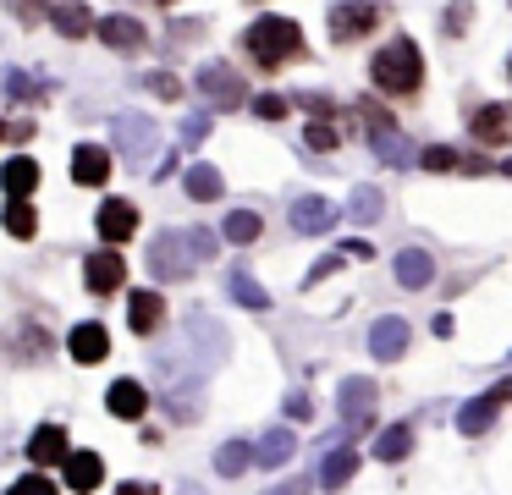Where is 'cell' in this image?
<instances>
[{"label": "cell", "mask_w": 512, "mask_h": 495, "mask_svg": "<svg viewBox=\"0 0 512 495\" xmlns=\"http://www.w3.org/2000/svg\"><path fill=\"white\" fill-rule=\"evenodd\" d=\"M369 83H375L380 94H391V99H413L424 88V55H419V44H413L408 33L386 39L375 55H369Z\"/></svg>", "instance_id": "1"}, {"label": "cell", "mask_w": 512, "mask_h": 495, "mask_svg": "<svg viewBox=\"0 0 512 495\" xmlns=\"http://www.w3.org/2000/svg\"><path fill=\"white\" fill-rule=\"evenodd\" d=\"M243 55L259 66V72H281V66H292V61H303L309 55V44H303V28L292 17H259L254 28L243 33Z\"/></svg>", "instance_id": "2"}, {"label": "cell", "mask_w": 512, "mask_h": 495, "mask_svg": "<svg viewBox=\"0 0 512 495\" xmlns=\"http://www.w3.org/2000/svg\"><path fill=\"white\" fill-rule=\"evenodd\" d=\"M380 22H386V6H380V0H336V6L325 11L331 44H364Z\"/></svg>", "instance_id": "3"}, {"label": "cell", "mask_w": 512, "mask_h": 495, "mask_svg": "<svg viewBox=\"0 0 512 495\" xmlns=\"http://www.w3.org/2000/svg\"><path fill=\"white\" fill-rule=\"evenodd\" d=\"M116 143H122V160L133 165V171H144L160 149V127L149 116H138V110H122V116H116Z\"/></svg>", "instance_id": "4"}, {"label": "cell", "mask_w": 512, "mask_h": 495, "mask_svg": "<svg viewBox=\"0 0 512 495\" xmlns=\"http://www.w3.org/2000/svg\"><path fill=\"white\" fill-rule=\"evenodd\" d=\"M193 253H188V237L182 231H160L155 242H149V270L160 275V281H188L193 275Z\"/></svg>", "instance_id": "5"}, {"label": "cell", "mask_w": 512, "mask_h": 495, "mask_svg": "<svg viewBox=\"0 0 512 495\" xmlns=\"http://www.w3.org/2000/svg\"><path fill=\"white\" fill-rule=\"evenodd\" d=\"M199 94L210 99L215 110H237V105H248V83L232 72L226 61H204L199 66Z\"/></svg>", "instance_id": "6"}, {"label": "cell", "mask_w": 512, "mask_h": 495, "mask_svg": "<svg viewBox=\"0 0 512 495\" xmlns=\"http://www.w3.org/2000/svg\"><path fill=\"white\" fill-rule=\"evenodd\" d=\"M122 281H127V264H122V253L116 248H94L89 259H83V286H89L94 297H111V292H122Z\"/></svg>", "instance_id": "7"}, {"label": "cell", "mask_w": 512, "mask_h": 495, "mask_svg": "<svg viewBox=\"0 0 512 495\" xmlns=\"http://www.w3.org/2000/svg\"><path fill=\"white\" fill-rule=\"evenodd\" d=\"M419 165H424V171H468V176L496 171L490 154H468V149H452V143H430V149L419 154Z\"/></svg>", "instance_id": "8"}, {"label": "cell", "mask_w": 512, "mask_h": 495, "mask_svg": "<svg viewBox=\"0 0 512 495\" xmlns=\"http://www.w3.org/2000/svg\"><path fill=\"white\" fill-rule=\"evenodd\" d=\"M408 341H413L408 319L386 314V319H375V325H369V358H375V363H397L402 352H408Z\"/></svg>", "instance_id": "9"}, {"label": "cell", "mask_w": 512, "mask_h": 495, "mask_svg": "<svg viewBox=\"0 0 512 495\" xmlns=\"http://www.w3.org/2000/svg\"><path fill=\"white\" fill-rule=\"evenodd\" d=\"M468 138L496 149V143H512V110L507 105H474L468 110Z\"/></svg>", "instance_id": "10"}, {"label": "cell", "mask_w": 512, "mask_h": 495, "mask_svg": "<svg viewBox=\"0 0 512 495\" xmlns=\"http://www.w3.org/2000/svg\"><path fill=\"white\" fill-rule=\"evenodd\" d=\"M292 231H298V237H325V231H336V204L320 193L298 198V204H292Z\"/></svg>", "instance_id": "11"}, {"label": "cell", "mask_w": 512, "mask_h": 495, "mask_svg": "<svg viewBox=\"0 0 512 495\" xmlns=\"http://www.w3.org/2000/svg\"><path fill=\"white\" fill-rule=\"evenodd\" d=\"M94 226H100V237L116 248V242L138 237V209L127 204V198H105V204H100V215H94Z\"/></svg>", "instance_id": "12"}, {"label": "cell", "mask_w": 512, "mask_h": 495, "mask_svg": "<svg viewBox=\"0 0 512 495\" xmlns=\"http://www.w3.org/2000/svg\"><path fill=\"white\" fill-rule=\"evenodd\" d=\"M105 176H111V149H105V143H78V149H72V182L105 187Z\"/></svg>", "instance_id": "13"}, {"label": "cell", "mask_w": 512, "mask_h": 495, "mask_svg": "<svg viewBox=\"0 0 512 495\" xmlns=\"http://www.w3.org/2000/svg\"><path fill=\"white\" fill-rule=\"evenodd\" d=\"M336 402H342V418L353 429L358 424H375V385H369V380H358V374H353V380H342Z\"/></svg>", "instance_id": "14"}, {"label": "cell", "mask_w": 512, "mask_h": 495, "mask_svg": "<svg viewBox=\"0 0 512 495\" xmlns=\"http://www.w3.org/2000/svg\"><path fill=\"white\" fill-rule=\"evenodd\" d=\"M94 33H100L111 50H122V55H133V50H144V44H149V33H144V22H138V17H100V22H94Z\"/></svg>", "instance_id": "15"}, {"label": "cell", "mask_w": 512, "mask_h": 495, "mask_svg": "<svg viewBox=\"0 0 512 495\" xmlns=\"http://www.w3.org/2000/svg\"><path fill=\"white\" fill-rule=\"evenodd\" d=\"M160 319H166V297L160 292H133L127 297V325H133V336H155Z\"/></svg>", "instance_id": "16"}, {"label": "cell", "mask_w": 512, "mask_h": 495, "mask_svg": "<svg viewBox=\"0 0 512 495\" xmlns=\"http://www.w3.org/2000/svg\"><path fill=\"white\" fill-rule=\"evenodd\" d=\"M61 473H67V484L78 495H89L94 484L105 479V462H100V451H67V457H61Z\"/></svg>", "instance_id": "17"}, {"label": "cell", "mask_w": 512, "mask_h": 495, "mask_svg": "<svg viewBox=\"0 0 512 495\" xmlns=\"http://www.w3.org/2000/svg\"><path fill=\"white\" fill-rule=\"evenodd\" d=\"M0 88H6L12 105H45L50 99V83L45 77H28L23 66H6V72H0Z\"/></svg>", "instance_id": "18"}, {"label": "cell", "mask_w": 512, "mask_h": 495, "mask_svg": "<svg viewBox=\"0 0 512 495\" xmlns=\"http://www.w3.org/2000/svg\"><path fill=\"white\" fill-rule=\"evenodd\" d=\"M0 187H6V198H34V187H39V160L12 154V160L0 165Z\"/></svg>", "instance_id": "19"}, {"label": "cell", "mask_w": 512, "mask_h": 495, "mask_svg": "<svg viewBox=\"0 0 512 495\" xmlns=\"http://www.w3.org/2000/svg\"><path fill=\"white\" fill-rule=\"evenodd\" d=\"M67 457V424H39L34 435H28V462H39V468H50V462Z\"/></svg>", "instance_id": "20"}, {"label": "cell", "mask_w": 512, "mask_h": 495, "mask_svg": "<svg viewBox=\"0 0 512 495\" xmlns=\"http://www.w3.org/2000/svg\"><path fill=\"white\" fill-rule=\"evenodd\" d=\"M105 407H111L116 418H127V424H133V418L149 413V391L138 380H116L111 391H105Z\"/></svg>", "instance_id": "21"}, {"label": "cell", "mask_w": 512, "mask_h": 495, "mask_svg": "<svg viewBox=\"0 0 512 495\" xmlns=\"http://www.w3.org/2000/svg\"><path fill=\"white\" fill-rule=\"evenodd\" d=\"M435 281V259L424 248H402L397 253V286H408V292H424V286Z\"/></svg>", "instance_id": "22"}, {"label": "cell", "mask_w": 512, "mask_h": 495, "mask_svg": "<svg viewBox=\"0 0 512 495\" xmlns=\"http://www.w3.org/2000/svg\"><path fill=\"white\" fill-rule=\"evenodd\" d=\"M67 352H72V363H105L111 336H105V325H78L67 336Z\"/></svg>", "instance_id": "23"}, {"label": "cell", "mask_w": 512, "mask_h": 495, "mask_svg": "<svg viewBox=\"0 0 512 495\" xmlns=\"http://www.w3.org/2000/svg\"><path fill=\"white\" fill-rule=\"evenodd\" d=\"M50 22H56L61 39H89L94 33V11L83 6V0H61V6H50Z\"/></svg>", "instance_id": "24"}, {"label": "cell", "mask_w": 512, "mask_h": 495, "mask_svg": "<svg viewBox=\"0 0 512 495\" xmlns=\"http://www.w3.org/2000/svg\"><path fill=\"white\" fill-rule=\"evenodd\" d=\"M182 193H188L193 204H215V198L226 193V182H221L215 165H188V171H182Z\"/></svg>", "instance_id": "25"}, {"label": "cell", "mask_w": 512, "mask_h": 495, "mask_svg": "<svg viewBox=\"0 0 512 495\" xmlns=\"http://www.w3.org/2000/svg\"><path fill=\"white\" fill-rule=\"evenodd\" d=\"M259 231H265L259 209H232V215L221 220V231H215V237H221V242H237V248H248V242H259Z\"/></svg>", "instance_id": "26"}, {"label": "cell", "mask_w": 512, "mask_h": 495, "mask_svg": "<svg viewBox=\"0 0 512 495\" xmlns=\"http://www.w3.org/2000/svg\"><path fill=\"white\" fill-rule=\"evenodd\" d=\"M292 451H298V435H292V429H270L254 446V462L259 468H281V462H292Z\"/></svg>", "instance_id": "27"}, {"label": "cell", "mask_w": 512, "mask_h": 495, "mask_svg": "<svg viewBox=\"0 0 512 495\" xmlns=\"http://www.w3.org/2000/svg\"><path fill=\"white\" fill-rule=\"evenodd\" d=\"M358 457H364V451H353V446H336L331 457H325V468H320V484H325V490H342V484L358 473Z\"/></svg>", "instance_id": "28"}, {"label": "cell", "mask_w": 512, "mask_h": 495, "mask_svg": "<svg viewBox=\"0 0 512 495\" xmlns=\"http://www.w3.org/2000/svg\"><path fill=\"white\" fill-rule=\"evenodd\" d=\"M226 292H232V303L254 308V314H265V308H270V292H265V286H259L248 270H232V275H226Z\"/></svg>", "instance_id": "29"}, {"label": "cell", "mask_w": 512, "mask_h": 495, "mask_svg": "<svg viewBox=\"0 0 512 495\" xmlns=\"http://www.w3.org/2000/svg\"><path fill=\"white\" fill-rule=\"evenodd\" d=\"M6 231H12L17 242H34L39 237V215H34V204H28V198H6Z\"/></svg>", "instance_id": "30"}, {"label": "cell", "mask_w": 512, "mask_h": 495, "mask_svg": "<svg viewBox=\"0 0 512 495\" xmlns=\"http://www.w3.org/2000/svg\"><path fill=\"white\" fill-rule=\"evenodd\" d=\"M254 468V446H248V440H226L221 451H215V473H221V479H237V473H248Z\"/></svg>", "instance_id": "31"}, {"label": "cell", "mask_w": 512, "mask_h": 495, "mask_svg": "<svg viewBox=\"0 0 512 495\" xmlns=\"http://www.w3.org/2000/svg\"><path fill=\"white\" fill-rule=\"evenodd\" d=\"M408 451H413V424L380 429V440H375V457H380V462H402Z\"/></svg>", "instance_id": "32"}, {"label": "cell", "mask_w": 512, "mask_h": 495, "mask_svg": "<svg viewBox=\"0 0 512 495\" xmlns=\"http://www.w3.org/2000/svg\"><path fill=\"white\" fill-rule=\"evenodd\" d=\"M380 209H386V198H380V187H353V198H347V215H353L358 226H369V220H380Z\"/></svg>", "instance_id": "33"}, {"label": "cell", "mask_w": 512, "mask_h": 495, "mask_svg": "<svg viewBox=\"0 0 512 495\" xmlns=\"http://www.w3.org/2000/svg\"><path fill=\"white\" fill-rule=\"evenodd\" d=\"M490 418H496V407H490L485 396H474V402H468L463 413H457V429H463V435H485Z\"/></svg>", "instance_id": "34"}, {"label": "cell", "mask_w": 512, "mask_h": 495, "mask_svg": "<svg viewBox=\"0 0 512 495\" xmlns=\"http://www.w3.org/2000/svg\"><path fill=\"white\" fill-rule=\"evenodd\" d=\"M248 110H254L259 121H281V116H287V110H292V99L270 88V94H248Z\"/></svg>", "instance_id": "35"}, {"label": "cell", "mask_w": 512, "mask_h": 495, "mask_svg": "<svg viewBox=\"0 0 512 495\" xmlns=\"http://www.w3.org/2000/svg\"><path fill=\"white\" fill-rule=\"evenodd\" d=\"M182 237H188V253H193V259H199V264H210L215 253H221V237H215L210 226H188V231H182Z\"/></svg>", "instance_id": "36"}, {"label": "cell", "mask_w": 512, "mask_h": 495, "mask_svg": "<svg viewBox=\"0 0 512 495\" xmlns=\"http://www.w3.org/2000/svg\"><path fill=\"white\" fill-rule=\"evenodd\" d=\"M303 143H309L314 154H336V149H342V138H336V127H331V121H309Z\"/></svg>", "instance_id": "37"}, {"label": "cell", "mask_w": 512, "mask_h": 495, "mask_svg": "<svg viewBox=\"0 0 512 495\" xmlns=\"http://www.w3.org/2000/svg\"><path fill=\"white\" fill-rule=\"evenodd\" d=\"M138 83H144L149 94H160V99H188V88H182V77H171V72H144Z\"/></svg>", "instance_id": "38"}, {"label": "cell", "mask_w": 512, "mask_h": 495, "mask_svg": "<svg viewBox=\"0 0 512 495\" xmlns=\"http://www.w3.org/2000/svg\"><path fill=\"white\" fill-rule=\"evenodd\" d=\"M287 99H292V105H303L314 121H331V116H336V99H331V94H314V88H303V94H287Z\"/></svg>", "instance_id": "39"}, {"label": "cell", "mask_w": 512, "mask_h": 495, "mask_svg": "<svg viewBox=\"0 0 512 495\" xmlns=\"http://www.w3.org/2000/svg\"><path fill=\"white\" fill-rule=\"evenodd\" d=\"M6 11H12L23 28H39V22L50 17V0H6Z\"/></svg>", "instance_id": "40"}, {"label": "cell", "mask_w": 512, "mask_h": 495, "mask_svg": "<svg viewBox=\"0 0 512 495\" xmlns=\"http://www.w3.org/2000/svg\"><path fill=\"white\" fill-rule=\"evenodd\" d=\"M468 17H474V6H468V0H452V6H446V17H441V33H446V39H463Z\"/></svg>", "instance_id": "41"}, {"label": "cell", "mask_w": 512, "mask_h": 495, "mask_svg": "<svg viewBox=\"0 0 512 495\" xmlns=\"http://www.w3.org/2000/svg\"><path fill=\"white\" fill-rule=\"evenodd\" d=\"M45 347H50V341H45V330H39L34 319H28V325H23V341H17V358H39Z\"/></svg>", "instance_id": "42"}, {"label": "cell", "mask_w": 512, "mask_h": 495, "mask_svg": "<svg viewBox=\"0 0 512 495\" xmlns=\"http://www.w3.org/2000/svg\"><path fill=\"white\" fill-rule=\"evenodd\" d=\"M6 495H56V484H50L45 473H28V479H17Z\"/></svg>", "instance_id": "43"}, {"label": "cell", "mask_w": 512, "mask_h": 495, "mask_svg": "<svg viewBox=\"0 0 512 495\" xmlns=\"http://www.w3.org/2000/svg\"><path fill=\"white\" fill-rule=\"evenodd\" d=\"M204 132H210V116H204V110H193V116L182 121V143H188V149H193V143H199Z\"/></svg>", "instance_id": "44"}, {"label": "cell", "mask_w": 512, "mask_h": 495, "mask_svg": "<svg viewBox=\"0 0 512 495\" xmlns=\"http://www.w3.org/2000/svg\"><path fill=\"white\" fill-rule=\"evenodd\" d=\"M287 418H314V402H309L303 391H292V396H287Z\"/></svg>", "instance_id": "45"}, {"label": "cell", "mask_w": 512, "mask_h": 495, "mask_svg": "<svg viewBox=\"0 0 512 495\" xmlns=\"http://www.w3.org/2000/svg\"><path fill=\"white\" fill-rule=\"evenodd\" d=\"M336 253H342V259H364L369 264V253H375V248H369V242H342Z\"/></svg>", "instance_id": "46"}, {"label": "cell", "mask_w": 512, "mask_h": 495, "mask_svg": "<svg viewBox=\"0 0 512 495\" xmlns=\"http://www.w3.org/2000/svg\"><path fill=\"white\" fill-rule=\"evenodd\" d=\"M485 402H490V407H501V402H512V374H507V380H501V385H496V391H485Z\"/></svg>", "instance_id": "47"}, {"label": "cell", "mask_w": 512, "mask_h": 495, "mask_svg": "<svg viewBox=\"0 0 512 495\" xmlns=\"http://www.w3.org/2000/svg\"><path fill=\"white\" fill-rule=\"evenodd\" d=\"M116 495H160V490H155V484H149V479H127V484H122V490H116Z\"/></svg>", "instance_id": "48"}, {"label": "cell", "mask_w": 512, "mask_h": 495, "mask_svg": "<svg viewBox=\"0 0 512 495\" xmlns=\"http://www.w3.org/2000/svg\"><path fill=\"white\" fill-rule=\"evenodd\" d=\"M204 33V22H177V28H171V39H199Z\"/></svg>", "instance_id": "49"}, {"label": "cell", "mask_w": 512, "mask_h": 495, "mask_svg": "<svg viewBox=\"0 0 512 495\" xmlns=\"http://www.w3.org/2000/svg\"><path fill=\"white\" fill-rule=\"evenodd\" d=\"M265 495H298V490H265Z\"/></svg>", "instance_id": "50"}, {"label": "cell", "mask_w": 512, "mask_h": 495, "mask_svg": "<svg viewBox=\"0 0 512 495\" xmlns=\"http://www.w3.org/2000/svg\"><path fill=\"white\" fill-rule=\"evenodd\" d=\"M0 143H6V121H0Z\"/></svg>", "instance_id": "51"}, {"label": "cell", "mask_w": 512, "mask_h": 495, "mask_svg": "<svg viewBox=\"0 0 512 495\" xmlns=\"http://www.w3.org/2000/svg\"><path fill=\"white\" fill-rule=\"evenodd\" d=\"M507 77H512V55H507Z\"/></svg>", "instance_id": "52"}, {"label": "cell", "mask_w": 512, "mask_h": 495, "mask_svg": "<svg viewBox=\"0 0 512 495\" xmlns=\"http://www.w3.org/2000/svg\"><path fill=\"white\" fill-rule=\"evenodd\" d=\"M248 6H265V0H248Z\"/></svg>", "instance_id": "53"}, {"label": "cell", "mask_w": 512, "mask_h": 495, "mask_svg": "<svg viewBox=\"0 0 512 495\" xmlns=\"http://www.w3.org/2000/svg\"><path fill=\"white\" fill-rule=\"evenodd\" d=\"M160 6H177V0H160Z\"/></svg>", "instance_id": "54"}, {"label": "cell", "mask_w": 512, "mask_h": 495, "mask_svg": "<svg viewBox=\"0 0 512 495\" xmlns=\"http://www.w3.org/2000/svg\"><path fill=\"white\" fill-rule=\"evenodd\" d=\"M507 6H512V0H507Z\"/></svg>", "instance_id": "55"}]
</instances>
